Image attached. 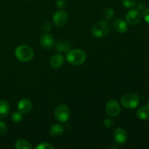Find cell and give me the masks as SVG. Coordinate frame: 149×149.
Segmentation results:
<instances>
[{
	"mask_svg": "<svg viewBox=\"0 0 149 149\" xmlns=\"http://www.w3.org/2000/svg\"><path fill=\"white\" fill-rule=\"evenodd\" d=\"M111 31V26L106 20H99L93 25L91 29L92 33L97 38L106 36Z\"/></svg>",
	"mask_w": 149,
	"mask_h": 149,
	"instance_id": "cell-1",
	"label": "cell"
},
{
	"mask_svg": "<svg viewBox=\"0 0 149 149\" xmlns=\"http://www.w3.org/2000/svg\"><path fill=\"white\" fill-rule=\"evenodd\" d=\"M87 58L86 53L79 49H74L68 51L66 55V60L70 64L79 65L84 63Z\"/></svg>",
	"mask_w": 149,
	"mask_h": 149,
	"instance_id": "cell-2",
	"label": "cell"
},
{
	"mask_svg": "<svg viewBox=\"0 0 149 149\" xmlns=\"http://www.w3.org/2000/svg\"><path fill=\"white\" fill-rule=\"evenodd\" d=\"M15 55L18 61L21 62H28L33 58L34 52L31 47L23 45L16 48Z\"/></svg>",
	"mask_w": 149,
	"mask_h": 149,
	"instance_id": "cell-3",
	"label": "cell"
},
{
	"mask_svg": "<svg viewBox=\"0 0 149 149\" xmlns=\"http://www.w3.org/2000/svg\"><path fill=\"white\" fill-rule=\"evenodd\" d=\"M121 104L128 109H135L140 103V97L135 93H129L123 95L121 98Z\"/></svg>",
	"mask_w": 149,
	"mask_h": 149,
	"instance_id": "cell-4",
	"label": "cell"
},
{
	"mask_svg": "<svg viewBox=\"0 0 149 149\" xmlns=\"http://www.w3.org/2000/svg\"><path fill=\"white\" fill-rule=\"evenodd\" d=\"M54 114L55 119L60 122H65L70 117V110L68 106L61 104L55 109Z\"/></svg>",
	"mask_w": 149,
	"mask_h": 149,
	"instance_id": "cell-5",
	"label": "cell"
},
{
	"mask_svg": "<svg viewBox=\"0 0 149 149\" xmlns=\"http://www.w3.org/2000/svg\"><path fill=\"white\" fill-rule=\"evenodd\" d=\"M106 111L107 114L111 117L119 116L121 112V107L119 103L115 100H110L107 102L106 106Z\"/></svg>",
	"mask_w": 149,
	"mask_h": 149,
	"instance_id": "cell-6",
	"label": "cell"
},
{
	"mask_svg": "<svg viewBox=\"0 0 149 149\" xmlns=\"http://www.w3.org/2000/svg\"><path fill=\"white\" fill-rule=\"evenodd\" d=\"M68 20V14L63 10H60V11L56 12L54 14L53 16V22L54 24L57 27L61 28L65 26L67 23Z\"/></svg>",
	"mask_w": 149,
	"mask_h": 149,
	"instance_id": "cell-7",
	"label": "cell"
},
{
	"mask_svg": "<svg viewBox=\"0 0 149 149\" xmlns=\"http://www.w3.org/2000/svg\"><path fill=\"white\" fill-rule=\"evenodd\" d=\"M127 132L124 128L118 127L113 132V140L119 145H124L127 141Z\"/></svg>",
	"mask_w": 149,
	"mask_h": 149,
	"instance_id": "cell-8",
	"label": "cell"
},
{
	"mask_svg": "<svg viewBox=\"0 0 149 149\" xmlns=\"http://www.w3.org/2000/svg\"><path fill=\"white\" fill-rule=\"evenodd\" d=\"M127 23L129 24L137 25L141 22V14L138 10H131L127 13L126 15Z\"/></svg>",
	"mask_w": 149,
	"mask_h": 149,
	"instance_id": "cell-9",
	"label": "cell"
},
{
	"mask_svg": "<svg viewBox=\"0 0 149 149\" xmlns=\"http://www.w3.org/2000/svg\"><path fill=\"white\" fill-rule=\"evenodd\" d=\"M32 107H33V105H32L31 101L26 98L20 100L19 101L18 104H17L18 111L23 115H26L30 113V111L32 109Z\"/></svg>",
	"mask_w": 149,
	"mask_h": 149,
	"instance_id": "cell-10",
	"label": "cell"
},
{
	"mask_svg": "<svg viewBox=\"0 0 149 149\" xmlns=\"http://www.w3.org/2000/svg\"><path fill=\"white\" fill-rule=\"evenodd\" d=\"M54 37L49 33H45L40 38V45L44 49H49L54 45Z\"/></svg>",
	"mask_w": 149,
	"mask_h": 149,
	"instance_id": "cell-11",
	"label": "cell"
},
{
	"mask_svg": "<svg viewBox=\"0 0 149 149\" xmlns=\"http://www.w3.org/2000/svg\"><path fill=\"white\" fill-rule=\"evenodd\" d=\"M113 27L119 33H125L128 30L127 23L122 18H117L113 21Z\"/></svg>",
	"mask_w": 149,
	"mask_h": 149,
	"instance_id": "cell-12",
	"label": "cell"
},
{
	"mask_svg": "<svg viewBox=\"0 0 149 149\" xmlns=\"http://www.w3.org/2000/svg\"><path fill=\"white\" fill-rule=\"evenodd\" d=\"M64 58L61 54H55L49 61V64L53 68H59L63 65Z\"/></svg>",
	"mask_w": 149,
	"mask_h": 149,
	"instance_id": "cell-13",
	"label": "cell"
},
{
	"mask_svg": "<svg viewBox=\"0 0 149 149\" xmlns=\"http://www.w3.org/2000/svg\"><path fill=\"white\" fill-rule=\"evenodd\" d=\"M70 43L65 39H61L55 44V49L59 52H67L70 49Z\"/></svg>",
	"mask_w": 149,
	"mask_h": 149,
	"instance_id": "cell-14",
	"label": "cell"
},
{
	"mask_svg": "<svg viewBox=\"0 0 149 149\" xmlns=\"http://www.w3.org/2000/svg\"><path fill=\"white\" fill-rule=\"evenodd\" d=\"M10 111V103L5 100H0V118H5Z\"/></svg>",
	"mask_w": 149,
	"mask_h": 149,
	"instance_id": "cell-15",
	"label": "cell"
},
{
	"mask_svg": "<svg viewBox=\"0 0 149 149\" xmlns=\"http://www.w3.org/2000/svg\"><path fill=\"white\" fill-rule=\"evenodd\" d=\"M136 116L138 119L141 120H147L149 119V106L146 105L145 106L140 108L136 112Z\"/></svg>",
	"mask_w": 149,
	"mask_h": 149,
	"instance_id": "cell-16",
	"label": "cell"
},
{
	"mask_svg": "<svg viewBox=\"0 0 149 149\" xmlns=\"http://www.w3.org/2000/svg\"><path fill=\"white\" fill-rule=\"evenodd\" d=\"M64 132V128L62 125H58V124H56V125H52V127L49 129V132H50L51 135L55 138H57V137H59Z\"/></svg>",
	"mask_w": 149,
	"mask_h": 149,
	"instance_id": "cell-17",
	"label": "cell"
},
{
	"mask_svg": "<svg viewBox=\"0 0 149 149\" xmlns=\"http://www.w3.org/2000/svg\"><path fill=\"white\" fill-rule=\"evenodd\" d=\"M15 147L17 149H31L32 148L31 145L26 140L20 139L15 143Z\"/></svg>",
	"mask_w": 149,
	"mask_h": 149,
	"instance_id": "cell-18",
	"label": "cell"
},
{
	"mask_svg": "<svg viewBox=\"0 0 149 149\" xmlns=\"http://www.w3.org/2000/svg\"><path fill=\"white\" fill-rule=\"evenodd\" d=\"M113 14L114 12L111 8H106V10L103 11V17L106 20H110L113 17Z\"/></svg>",
	"mask_w": 149,
	"mask_h": 149,
	"instance_id": "cell-19",
	"label": "cell"
},
{
	"mask_svg": "<svg viewBox=\"0 0 149 149\" xmlns=\"http://www.w3.org/2000/svg\"><path fill=\"white\" fill-rule=\"evenodd\" d=\"M12 120L14 122H20L23 119V114L20 111H15L11 116Z\"/></svg>",
	"mask_w": 149,
	"mask_h": 149,
	"instance_id": "cell-20",
	"label": "cell"
},
{
	"mask_svg": "<svg viewBox=\"0 0 149 149\" xmlns=\"http://www.w3.org/2000/svg\"><path fill=\"white\" fill-rule=\"evenodd\" d=\"M122 4L126 8H133L136 4L135 0H122Z\"/></svg>",
	"mask_w": 149,
	"mask_h": 149,
	"instance_id": "cell-21",
	"label": "cell"
},
{
	"mask_svg": "<svg viewBox=\"0 0 149 149\" xmlns=\"http://www.w3.org/2000/svg\"><path fill=\"white\" fill-rule=\"evenodd\" d=\"M36 149H54V146H52L49 143H41L40 144L36 147Z\"/></svg>",
	"mask_w": 149,
	"mask_h": 149,
	"instance_id": "cell-22",
	"label": "cell"
},
{
	"mask_svg": "<svg viewBox=\"0 0 149 149\" xmlns=\"http://www.w3.org/2000/svg\"><path fill=\"white\" fill-rule=\"evenodd\" d=\"M7 133V125L4 122L0 121V135L3 136V135H6Z\"/></svg>",
	"mask_w": 149,
	"mask_h": 149,
	"instance_id": "cell-23",
	"label": "cell"
},
{
	"mask_svg": "<svg viewBox=\"0 0 149 149\" xmlns=\"http://www.w3.org/2000/svg\"><path fill=\"white\" fill-rule=\"evenodd\" d=\"M103 125H105L106 128H110L113 126V121L112 119H110V118H108V119H106L104 121H103Z\"/></svg>",
	"mask_w": 149,
	"mask_h": 149,
	"instance_id": "cell-24",
	"label": "cell"
},
{
	"mask_svg": "<svg viewBox=\"0 0 149 149\" xmlns=\"http://www.w3.org/2000/svg\"><path fill=\"white\" fill-rule=\"evenodd\" d=\"M143 19L145 20V21L149 24V7H147V8H146L143 10Z\"/></svg>",
	"mask_w": 149,
	"mask_h": 149,
	"instance_id": "cell-25",
	"label": "cell"
},
{
	"mask_svg": "<svg viewBox=\"0 0 149 149\" xmlns=\"http://www.w3.org/2000/svg\"><path fill=\"white\" fill-rule=\"evenodd\" d=\"M65 4H66V1H65V0H57L56 6L59 9L64 8Z\"/></svg>",
	"mask_w": 149,
	"mask_h": 149,
	"instance_id": "cell-26",
	"label": "cell"
},
{
	"mask_svg": "<svg viewBox=\"0 0 149 149\" xmlns=\"http://www.w3.org/2000/svg\"><path fill=\"white\" fill-rule=\"evenodd\" d=\"M145 5H146L145 3H144L143 1H138V4H137V7H138V10H143L144 7H145Z\"/></svg>",
	"mask_w": 149,
	"mask_h": 149,
	"instance_id": "cell-27",
	"label": "cell"
},
{
	"mask_svg": "<svg viewBox=\"0 0 149 149\" xmlns=\"http://www.w3.org/2000/svg\"><path fill=\"white\" fill-rule=\"evenodd\" d=\"M148 106H149V100H148Z\"/></svg>",
	"mask_w": 149,
	"mask_h": 149,
	"instance_id": "cell-28",
	"label": "cell"
}]
</instances>
